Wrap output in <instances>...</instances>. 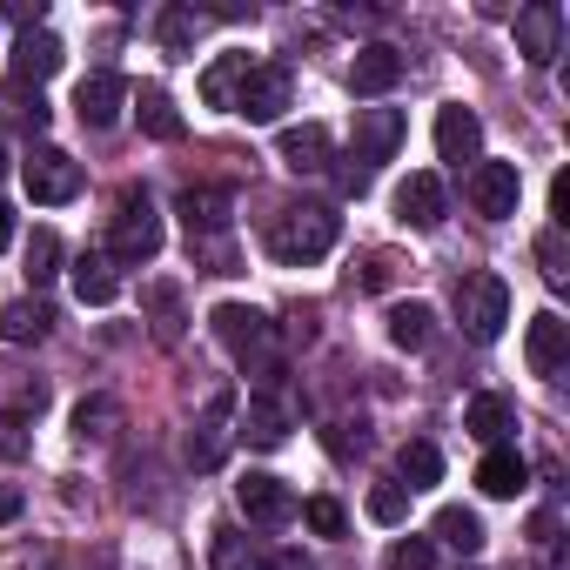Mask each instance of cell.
Listing matches in <instances>:
<instances>
[{
  "label": "cell",
  "instance_id": "obj_29",
  "mask_svg": "<svg viewBox=\"0 0 570 570\" xmlns=\"http://www.w3.org/2000/svg\"><path fill=\"white\" fill-rule=\"evenodd\" d=\"M396 470H403V490H430V483H443V456H436V443H403Z\"/></svg>",
  "mask_w": 570,
  "mask_h": 570
},
{
  "label": "cell",
  "instance_id": "obj_24",
  "mask_svg": "<svg viewBox=\"0 0 570 570\" xmlns=\"http://www.w3.org/2000/svg\"><path fill=\"white\" fill-rule=\"evenodd\" d=\"M248 68H255L248 55H222V61H215L208 75H202V101H208V108H228V115H235V95H242Z\"/></svg>",
  "mask_w": 570,
  "mask_h": 570
},
{
  "label": "cell",
  "instance_id": "obj_46",
  "mask_svg": "<svg viewBox=\"0 0 570 570\" xmlns=\"http://www.w3.org/2000/svg\"><path fill=\"white\" fill-rule=\"evenodd\" d=\"M8 242H14V208L0 202V248H8Z\"/></svg>",
  "mask_w": 570,
  "mask_h": 570
},
{
  "label": "cell",
  "instance_id": "obj_6",
  "mask_svg": "<svg viewBox=\"0 0 570 570\" xmlns=\"http://www.w3.org/2000/svg\"><path fill=\"white\" fill-rule=\"evenodd\" d=\"M470 202H476L483 222H510L517 202H523V175H517V161H476V168H470Z\"/></svg>",
  "mask_w": 570,
  "mask_h": 570
},
{
  "label": "cell",
  "instance_id": "obj_39",
  "mask_svg": "<svg viewBox=\"0 0 570 570\" xmlns=\"http://www.w3.org/2000/svg\"><path fill=\"white\" fill-rule=\"evenodd\" d=\"M370 517H376V523H403V517H410V490H403V483H376V490H370Z\"/></svg>",
  "mask_w": 570,
  "mask_h": 570
},
{
  "label": "cell",
  "instance_id": "obj_26",
  "mask_svg": "<svg viewBox=\"0 0 570 570\" xmlns=\"http://www.w3.org/2000/svg\"><path fill=\"white\" fill-rule=\"evenodd\" d=\"M242 430H248V443H262V450H275L282 436H289V410H282L268 390L262 396H248V416H242Z\"/></svg>",
  "mask_w": 570,
  "mask_h": 570
},
{
  "label": "cell",
  "instance_id": "obj_45",
  "mask_svg": "<svg viewBox=\"0 0 570 570\" xmlns=\"http://www.w3.org/2000/svg\"><path fill=\"white\" fill-rule=\"evenodd\" d=\"M21 503H28V497H21L14 483H0V523H14V517H21Z\"/></svg>",
  "mask_w": 570,
  "mask_h": 570
},
{
  "label": "cell",
  "instance_id": "obj_22",
  "mask_svg": "<svg viewBox=\"0 0 570 570\" xmlns=\"http://www.w3.org/2000/svg\"><path fill=\"white\" fill-rule=\"evenodd\" d=\"M75 296H81L88 309H108V303L121 296V275H115L108 255H81V262H75Z\"/></svg>",
  "mask_w": 570,
  "mask_h": 570
},
{
  "label": "cell",
  "instance_id": "obj_5",
  "mask_svg": "<svg viewBox=\"0 0 570 570\" xmlns=\"http://www.w3.org/2000/svg\"><path fill=\"white\" fill-rule=\"evenodd\" d=\"M403 108H356V128H350V161L363 175H376V161H390L403 148Z\"/></svg>",
  "mask_w": 570,
  "mask_h": 570
},
{
  "label": "cell",
  "instance_id": "obj_42",
  "mask_svg": "<svg viewBox=\"0 0 570 570\" xmlns=\"http://www.w3.org/2000/svg\"><path fill=\"white\" fill-rule=\"evenodd\" d=\"M215 570H242V537L235 530H215Z\"/></svg>",
  "mask_w": 570,
  "mask_h": 570
},
{
  "label": "cell",
  "instance_id": "obj_17",
  "mask_svg": "<svg viewBox=\"0 0 570 570\" xmlns=\"http://www.w3.org/2000/svg\"><path fill=\"white\" fill-rule=\"evenodd\" d=\"M476 490H483V497H523V490H530V463H523L510 443H497V450H483V463H476Z\"/></svg>",
  "mask_w": 570,
  "mask_h": 570
},
{
  "label": "cell",
  "instance_id": "obj_36",
  "mask_svg": "<svg viewBox=\"0 0 570 570\" xmlns=\"http://www.w3.org/2000/svg\"><path fill=\"white\" fill-rule=\"evenodd\" d=\"M148 309H155V336H161V343H175V336H181V296L161 282V289H148Z\"/></svg>",
  "mask_w": 570,
  "mask_h": 570
},
{
  "label": "cell",
  "instance_id": "obj_13",
  "mask_svg": "<svg viewBox=\"0 0 570 570\" xmlns=\"http://www.w3.org/2000/svg\"><path fill=\"white\" fill-rule=\"evenodd\" d=\"M523 356H530V370H537V376H557V370L570 363V323H563L557 309H543V316H530V336H523Z\"/></svg>",
  "mask_w": 570,
  "mask_h": 570
},
{
  "label": "cell",
  "instance_id": "obj_14",
  "mask_svg": "<svg viewBox=\"0 0 570 570\" xmlns=\"http://www.w3.org/2000/svg\"><path fill=\"white\" fill-rule=\"evenodd\" d=\"M228 416H235V390L208 396V410H202V430L188 436V463H195V470H215V463H222V450H228Z\"/></svg>",
  "mask_w": 570,
  "mask_h": 570
},
{
  "label": "cell",
  "instance_id": "obj_41",
  "mask_svg": "<svg viewBox=\"0 0 570 570\" xmlns=\"http://www.w3.org/2000/svg\"><path fill=\"white\" fill-rule=\"evenodd\" d=\"M390 282H396V255L390 248H370L356 262V289H390Z\"/></svg>",
  "mask_w": 570,
  "mask_h": 570
},
{
  "label": "cell",
  "instance_id": "obj_4",
  "mask_svg": "<svg viewBox=\"0 0 570 570\" xmlns=\"http://www.w3.org/2000/svg\"><path fill=\"white\" fill-rule=\"evenodd\" d=\"M21 181H28V195L41 202V208H61V202H75L81 195V161L68 155V148H35L28 161H21Z\"/></svg>",
  "mask_w": 570,
  "mask_h": 570
},
{
  "label": "cell",
  "instance_id": "obj_40",
  "mask_svg": "<svg viewBox=\"0 0 570 570\" xmlns=\"http://www.w3.org/2000/svg\"><path fill=\"white\" fill-rule=\"evenodd\" d=\"M390 570H436L430 537H396V543H390Z\"/></svg>",
  "mask_w": 570,
  "mask_h": 570
},
{
  "label": "cell",
  "instance_id": "obj_15",
  "mask_svg": "<svg viewBox=\"0 0 570 570\" xmlns=\"http://www.w3.org/2000/svg\"><path fill=\"white\" fill-rule=\"evenodd\" d=\"M61 61H68L61 35L35 28V35H21V48H14V81H21V88H41L48 75H61Z\"/></svg>",
  "mask_w": 570,
  "mask_h": 570
},
{
  "label": "cell",
  "instance_id": "obj_32",
  "mask_svg": "<svg viewBox=\"0 0 570 570\" xmlns=\"http://www.w3.org/2000/svg\"><path fill=\"white\" fill-rule=\"evenodd\" d=\"M195 28H202V14H188V8H168V14L155 21V35H161L168 55H188V48H195Z\"/></svg>",
  "mask_w": 570,
  "mask_h": 570
},
{
  "label": "cell",
  "instance_id": "obj_47",
  "mask_svg": "<svg viewBox=\"0 0 570 570\" xmlns=\"http://www.w3.org/2000/svg\"><path fill=\"white\" fill-rule=\"evenodd\" d=\"M0 168H8V161H0Z\"/></svg>",
  "mask_w": 570,
  "mask_h": 570
},
{
  "label": "cell",
  "instance_id": "obj_12",
  "mask_svg": "<svg viewBox=\"0 0 570 570\" xmlns=\"http://www.w3.org/2000/svg\"><path fill=\"white\" fill-rule=\"evenodd\" d=\"M121 108H128V81H121V75H88V81L75 88V115H81V128H115Z\"/></svg>",
  "mask_w": 570,
  "mask_h": 570
},
{
  "label": "cell",
  "instance_id": "obj_34",
  "mask_svg": "<svg viewBox=\"0 0 570 570\" xmlns=\"http://www.w3.org/2000/svg\"><path fill=\"white\" fill-rule=\"evenodd\" d=\"M8 121H21V128H35V135H41V128H48V101H41V88L28 95L21 81H8Z\"/></svg>",
  "mask_w": 570,
  "mask_h": 570
},
{
  "label": "cell",
  "instance_id": "obj_8",
  "mask_svg": "<svg viewBox=\"0 0 570 570\" xmlns=\"http://www.w3.org/2000/svg\"><path fill=\"white\" fill-rule=\"evenodd\" d=\"M517 55L530 68H550L563 55V8L557 0H530V8L517 14Z\"/></svg>",
  "mask_w": 570,
  "mask_h": 570
},
{
  "label": "cell",
  "instance_id": "obj_18",
  "mask_svg": "<svg viewBox=\"0 0 570 570\" xmlns=\"http://www.w3.org/2000/svg\"><path fill=\"white\" fill-rule=\"evenodd\" d=\"M275 155H282V168H296V175H323V168H330V135H323L316 121H303V128H282Z\"/></svg>",
  "mask_w": 570,
  "mask_h": 570
},
{
  "label": "cell",
  "instance_id": "obj_27",
  "mask_svg": "<svg viewBox=\"0 0 570 570\" xmlns=\"http://www.w3.org/2000/svg\"><path fill=\"white\" fill-rule=\"evenodd\" d=\"M48 323H55V309H41V303H8V309H0V343H41Z\"/></svg>",
  "mask_w": 570,
  "mask_h": 570
},
{
  "label": "cell",
  "instance_id": "obj_9",
  "mask_svg": "<svg viewBox=\"0 0 570 570\" xmlns=\"http://www.w3.org/2000/svg\"><path fill=\"white\" fill-rule=\"evenodd\" d=\"M289 68H248V81H242V95H235V115L242 121H282V108H289Z\"/></svg>",
  "mask_w": 570,
  "mask_h": 570
},
{
  "label": "cell",
  "instance_id": "obj_44",
  "mask_svg": "<svg viewBox=\"0 0 570 570\" xmlns=\"http://www.w3.org/2000/svg\"><path fill=\"white\" fill-rule=\"evenodd\" d=\"M262 570H316V563H309V557H303V550H275V557H268V563H262Z\"/></svg>",
  "mask_w": 570,
  "mask_h": 570
},
{
  "label": "cell",
  "instance_id": "obj_7",
  "mask_svg": "<svg viewBox=\"0 0 570 570\" xmlns=\"http://www.w3.org/2000/svg\"><path fill=\"white\" fill-rule=\"evenodd\" d=\"M208 323H215L222 350H235L242 363H248V356H262V363H268V350H275V323H268L262 309H248V303H222Z\"/></svg>",
  "mask_w": 570,
  "mask_h": 570
},
{
  "label": "cell",
  "instance_id": "obj_43",
  "mask_svg": "<svg viewBox=\"0 0 570 570\" xmlns=\"http://www.w3.org/2000/svg\"><path fill=\"white\" fill-rule=\"evenodd\" d=\"M550 215H557V228L570 222V175H557V181H550Z\"/></svg>",
  "mask_w": 570,
  "mask_h": 570
},
{
  "label": "cell",
  "instance_id": "obj_35",
  "mask_svg": "<svg viewBox=\"0 0 570 570\" xmlns=\"http://www.w3.org/2000/svg\"><path fill=\"white\" fill-rule=\"evenodd\" d=\"M35 450V436H28V416L21 410H0V463H21Z\"/></svg>",
  "mask_w": 570,
  "mask_h": 570
},
{
  "label": "cell",
  "instance_id": "obj_10",
  "mask_svg": "<svg viewBox=\"0 0 570 570\" xmlns=\"http://www.w3.org/2000/svg\"><path fill=\"white\" fill-rule=\"evenodd\" d=\"M235 503H242L255 523H289V517H296V490L282 483V476H268V470H248V476L235 483Z\"/></svg>",
  "mask_w": 570,
  "mask_h": 570
},
{
  "label": "cell",
  "instance_id": "obj_30",
  "mask_svg": "<svg viewBox=\"0 0 570 570\" xmlns=\"http://www.w3.org/2000/svg\"><path fill=\"white\" fill-rule=\"evenodd\" d=\"M121 430V403L115 396H88V403H75V436L88 443V436H115Z\"/></svg>",
  "mask_w": 570,
  "mask_h": 570
},
{
  "label": "cell",
  "instance_id": "obj_28",
  "mask_svg": "<svg viewBox=\"0 0 570 570\" xmlns=\"http://www.w3.org/2000/svg\"><path fill=\"white\" fill-rule=\"evenodd\" d=\"M135 115H141V135H155V141H181V115H175V101H168L161 88H141Z\"/></svg>",
  "mask_w": 570,
  "mask_h": 570
},
{
  "label": "cell",
  "instance_id": "obj_21",
  "mask_svg": "<svg viewBox=\"0 0 570 570\" xmlns=\"http://www.w3.org/2000/svg\"><path fill=\"white\" fill-rule=\"evenodd\" d=\"M463 430L476 436V443H503L510 430H517V410H510V396H497V390H483V396H470V410H463Z\"/></svg>",
  "mask_w": 570,
  "mask_h": 570
},
{
  "label": "cell",
  "instance_id": "obj_2",
  "mask_svg": "<svg viewBox=\"0 0 570 570\" xmlns=\"http://www.w3.org/2000/svg\"><path fill=\"white\" fill-rule=\"evenodd\" d=\"M155 255H161V208L148 202V188H128L115 202V215H108V262L141 268Z\"/></svg>",
  "mask_w": 570,
  "mask_h": 570
},
{
  "label": "cell",
  "instance_id": "obj_20",
  "mask_svg": "<svg viewBox=\"0 0 570 570\" xmlns=\"http://www.w3.org/2000/svg\"><path fill=\"white\" fill-rule=\"evenodd\" d=\"M443 208H450V202H443V181H436V175H410V181L396 188V215H403L410 228H436Z\"/></svg>",
  "mask_w": 570,
  "mask_h": 570
},
{
  "label": "cell",
  "instance_id": "obj_25",
  "mask_svg": "<svg viewBox=\"0 0 570 570\" xmlns=\"http://www.w3.org/2000/svg\"><path fill=\"white\" fill-rule=\"evenodd\" d=\"M430 336H436V309L430 303H396L390 309V343L396 350H430Z\"/></svg>",
  "mask_w": 570,
  "mask_h": 570
},
{
  "label": "cell",
  "instance_id": "obj_1",
  "mask_svg": "<svg viewBox=\"0 0 570 570\" xmlns=\"http://www.w3.org/2000/svg\"><path fill=\"white\" fill-rule=\"evenodd\" d=\"M336 242H343V215H336V208H282L275 228H268V255H275L282 268H309V262H323Z\"/></svg>",
  "mask_w": 570,
  "mask_h": 570
},
{
  "label": "cell",
  "instance_id": "obj_3",
  "mask_svg": "<svg viewBox=\"0 0 570 570\" xmlns=\"http://www.w3.org/2000/svg\"><path fill=\"white\" fill-rule=\"evenodd\" d=\"M456 316H463V330L476 336V343H497L503 336V323H510V282L503 275H463L456 282Z\"/></svg>",
  "mask_w": 570,
  "mask_h": 570
},
{
  "label": "cell",
  "instance_id": "obj_19",
  "mask_svg": "<svg viewBox=\"0 0 570 570\" xmlns=\"http://www.w3.org/2000/svg\"><path fill=\"white\" fill-rule=\"evenodd\" d=\"M396 81H403V55L396 48H383V41L376 48H356V61H350V88L356 95H390Z\"/></svg>",
  "mask_w": 570,
  "mask_h": 570
},
{
  "label": "cell",
  "instance_id": "obj_38",
  "mask_svg": "<svg viewBox=\"0 0 570 570\" xmlns=\"http://www.w3.org/2000/svg\"><path fill=\"white\" fill-rule=\"evenodd\" d=\"M303 523H309L316 537H343V530H350V517H343L336 497H309V503H303Z\"/></svg>",
  "mask_w": 570,
  "mask_h": 570
},
{
  "label": "cell",
  "instance_id": "obj_16",
  "mask_svg": "<svg viewBox=\"0 0 570 570\" xmlns=\"http://www.w3.org/2000/svg\"><path fill=\"white\" fill-rule=\"evenodd\" d=\"M228 188H181V202H175V215L188 222V242H202V235H228Z\"/></svg>",
  "mask_w": 570,
  "mask_h": 570
},
{
  "label": "cell",
  "instance_id": "obj_37",
  "mask_svg": "<svg viewBox=\"0 0 570 570\" xmlns=\"http://www.w3.org/2000/svg\"><path fill=\"white\" fill-rule=\"evenodd\" d=\"M188 255H195L208 275H235V242H228V235H202V242H188Z\"/></svg>",
  "mask_w": 570,
  "mask_h": 570
},
{
  "label": "cell",
  "instance_id": "obj_33",
  "mask_svg": "<svg viewBox=\"0 0 570 570\" xmlns=\"http://www.w3.org/2000/svg\"><path fill=\"white\" fill-rule=\"evenodd\" d=\"M537 262H543V282H550V289H563V282H570V255H563V228H543V235H537Z\"/></svg>",
  "mask_w": 570,
  "mask_h": 570
},
{
  "label": "cell",
  "instance_id": "obj_23",
  "mask_svg": "<svg viewBox=\"0 0 570 570\" xmlns=\"http://www.w3.org/2000/svg\"><path fill=\"white\" fill-rule=\"evenodd\" d=\"M430 530H436V543H450L456 557H476V550H483V517H476V510H463V503H443Z\"/></svg>",
  "mask_w": 570,
  "mask_h": 570
},
{
  "label": "cell",
  "instance_id": "obj_31",
  "mask_svg": "<svg viewBox=\"0 0 570 570\" xmlns=\"http://www.w3.org/2000/svg\"><path fill=\"white\" fill-rule=\"evenodd\" d=\"M61 275V235L55 228H35L28 235V282L41 289V282H55Z\"/></svg>",
  "mask_w": 570,
  "mask_h": 570
},
{
  "label": "cell",
  "instance_id": "obj_11",
  "mask_svg": "<svg viewBox=\"0 0 570 570\" xmlns=\"http://www.w3.org/2000/svg\"><path fill=\"white\" fill-rule=\"evenodd\" d=\"M436 155H443L450 168H463V161H483V121H476L463 101L436 108Z\"/></svg>",
  "mask_w": 570,
  "mask_h": 570
}]
</instances>
